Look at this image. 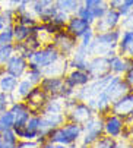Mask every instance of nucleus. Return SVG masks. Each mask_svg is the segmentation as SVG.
Listing matches in <instances>:
<instances>
[{
	"label": "nucleus",
	"mask_w": 133,
	"mask_h": 148,
	"mask_svg": "<svg viewBox=\"0 0 133 148\" xmlns=\"http://www.w3.org/2000/svg\"><path fill=\"white\" fill-rule=\"evenodd\" d=\"M24 78H27L28 81H31L34 85H38V84L41 82V79L44 78V72H42V69H40V68L28 66V69H27Z\"/></svg>",
	"instance_id": "nucleus-29"
},
{
	"label": "nucleus",
	"mask_w": 133,
	"mask_h": 148,
	"mask_svg": "<svg viewBox=\"0 0 133 148\" xmlns=\"http://www.w3.org/2000/svg\"><path fill=\"white\" fill-rule=\"evenodd\" d=\"M8 3L10 8H18V6H29L31 0H8Z\"/></svg>",
	"instance_id": "nucleus-44"
},
{
	"label": "nucleus",
	"mask_w": 133,
	"mask_h": 148,
	"mask_svg": "<svg viewBox=\"0 0 133 148\" xmlns=\"http://www.w3.org/2000/svg\"><path fill=\"white\" fill-rule=\"evenodd\" d=\"M129 91H132L130 85L124 81V78L121 75H111L110 81L107 82V85L104 88L105 95L110 98V101H116L120 97H123L124 94H127Z\"/></svg>",
	"instance_id": "nucleus-5"
},
{
	"label": "nucleus",
	"mask_w": 133,
	"mask_h": 148,
	"mask_svg": "<svg viewBox=\"0 0 133 148\" xmlns=\"http://www.w3.org/2000/svg\"><path fill=\"white\" fill-rule=\"evenodd\" d=\"M86 72L91 75L92 79L105 76L110 72V65H108V57L107 56H91L88 60Z\"/></svg>",
	"instance_id": "nucleus-9"
},
{
	"label": "nucleus",
	"mask_w": 133,
	"mask_h": 148,
	"mask_svg": "<svg viewBox=\"0 0 133 148\" xmlns=\"http://www.w3.org/2000/svg\"><path fill=\"white\" fill-rule=\"evenodd\" d=\"M89 28H91V25L88 24L86 21H83L79 16H76V15H70L68 24H66V27H64V29L68 31L70 35H73L75 38L82 37Z\"/></svg>",
	"instance_id": "nucleus-18"
},
{
	"label": "nucleus",
	"mask_w": 133,
	"mask_h": 148,
	"mask_svg": "<svg viewBox=\"0 0 133 148\" xmlns=\"http://www.w3.org/2000/svg\"><path fill=\"white\" fill-rule=\"evenodd\" d=\"M116 50L120 56L133 59V31L121 29V35H120Z\"/></svg>",
	"instance_id": "nucleus-16"
},
{
	"label": "nucleus",
	"mask_w": 133,
	"mask_h": 148,
	"mask_svg": "<svg viewBox=\"0 0 133 148\" xmlns=\"http://www.w3.org/2000/svg\"><path fill=\"white\" fill-rule=\"evenodd\" d=\"M51 43L56 46V49L60 51V54L63 57H69L75 49L78 47V38H75L73 35H70L64 28L57 31L53 37H51Z\"/></svg>",
	"instance_id": "nucleus-4"
},
{
	"label": "nucleus",
	"mask_w": 133,
	"mask_h": 148,
	"mask_svg": "<svg viewBox=\"0 0 133 148\" xmlns=\"http://www.w3.org/2000/svg\"><path fill=\"white\" fill-rule=\"evenodd\" d=\"M79 2H80V3H82V0H79Z\"/></svg>",
	"instance_id": "nucleus-59"
},
{
	"label": "nucleus",
	"mask_w": 133,
	"mask_h": 148,
	"mask_svg": "<svg viewBox=\"0 0 133 148\" xmlns=\"http://www.w3.org/2000/svg\"><path fill=\"white\" fill-rule=\"evenodd\" d=\"M126 129H127V125L120 116L113 113L104 114V135L111 136L114 139H120V136Z\"/></svg>",
	"instance_id": "nucleus-7"
},
{
	"label": "nucleus",
	"mask_w": 133,
	"mask_h": 148,
	"mask_svg": "<svg viewBox=\"0 0 133 148\" xmlns=\"http://www.w3.org/2000/svg\"><path fill=\"white\" fill-rule=\"evenodd\" d=\"M110 8H108V5H107V2H102V3H100L98 6H95V8H92V13H94V18H95V21L97 19H101L105 13H107V10H108Z\"/></svg>",
	"instance_id": "nucleus-40"
},
{
	"label": "nucleus",
	"mask_w": 133,
	"mask_h": 148,
	"mask_svg": "<svg viewBox=\"0 0 133 148\" xmlns=\"http://www.w3.org/2000/svg\"><path fill=\"white\" fill-rule=\"evenodd\" d=\"M105 2H107V5H108L110 9H119L123 5L121 0H105Z\"/></svg>",
	"instance_id": "nucleus-47"
},
{
	"label": "nucleus",
	"mask_w": 133,
	"mask_h": 148,
	"mask_svg": "<svg viewBox=\"0 0 133 148\" xmlns=\"http://www.w3.org/2000/svg\"><path fill=\"white\" fill-rule=\"evenodd\" d=\"M34 87H35V85H34L31 81H28L27 78H20V79L18 81V85H16V90H15L13 94L16 95L18 100H25Z\"/></svg>",
	"instance_id": "nucleus-24"
},
{
	"label": "nucleus",
	"mask_w": 133,
	"mask_h": 148,
	"mask_svg": "<svg viewBox=\"0 0 133 148\" xmlns=\"http://www.w3.org/2000/svg\"><path fill=\"white\" fill-rule=\"evenodd\" d=\"M64 114H66V120H70V122L83 125L88 119H91L95 114V112L85 101L76 100V103L72 106V107L64 112Z\"/></svg>",
	"instance_id": "nucleus-6"
},
{
	"label": "nucleus",
	"mask_w": 133,
	"mask_h": 148,
	"mask_svg": "<svg viewBox=\"0 0 133 148\" xmlns=\"http://www.w3.org/2000/svg\"><path fill=\"white\" fill-rule=\"evenodd\" d=\"M40 148H56V144H53L51 141H44L41 145H40Z\"/></svg>",
	"instance_id": "nucleus-50"
},
{
	"label": "nucleus",
	"mask_w": 133,
	"mask_h": 148,
	"mask_svg": "<svg viewBox=\"0 0 133 148\" xmlns=\"http://www.w3.org/2000/svg\"><path fill=\"white\" fill-rule=\"evenodd\" d=\"M2 139H3V142H10V144H18V141H19L13 129H9V131L3 132L2 134Z\"/></svg>",
	"instance_id": "nucleus-42"
},
{
	"label": "nucleus",
	"mask_w": 133,
	"mask_h": 148,
	"mask_svg": "<svg viewBox=\"0 0 133 148\" xmlns=\"http://www.w3.org/2000/svg\"><path fill=\"white\" fill-rule=\"evenodd\" d=\"M60 57H61V54L56 49V46L53 43H48V44L42 46L38 50H34L31 53V56L28 59V66L44 69V68L53 65V63L57 62Z\"/></svg>",
	"instance_id": "nucleus-1"
},
{
	"label": "nucleus",
	"mask_w": 133,
	"mask_h": 148,
	"mask_svg": "<svg viewBox=\"0 0 133 148\" xmlns=\"http://www.w3.org/2000/svg\"><path fill=\"white\" fill-rule=\"evenodd\" d=\"M54 6L59 10H63L69 15H75V12L80 6V2L79 0H54Z\"/></svg>",
	"instance_id": "nucleus-26"
},
{
	"label": "nucleus",
	"mask_w": 133,
	"mask_h": 148,
	"mask_svg": "<svg viewBox=\"0 0 133 148\" xmlns=\"http://www.w3.org/2000/svg\"><path fill=\"white\" fill-rule=\"evenodd\" d=\"M2 13L5 16V21H6V25H13L15 24V19H16V12L13 8L8 6L6 9H2Z\"/></svg>",
	"instance_id": "nucleus-39"
},
{
	"label": "nucleus",
	"mask_w": 133,
	"mask_h": 148,
	"mask_svg": "<svg viewBox=\"0 0 133 148\" xmlns=\"http://www.w3.org/2000/svg\"><path fill=\"white\" fill-rule=\"evenodd\" d=\"M85 103L89 106V107H91L97 114H101V116L110 113V107H111V101H110V98L105 95L104 91L100 92L97 97H91L89 100H86Z\"/></svg>",
	"instance_id": "nucleus-17"
},
{
	"label": "nucleus",
	"mask_w": 133,
	"mask_h": 148,
	"mask_svg": "<svg viewBox=\"0 0 133 148\" xmlns=\"http://www.w3.org/2000/svg\"><path fill=\"white\" fill-rule=\"evenodd\" d=\"M70 71L69 68V60L68 57H60L57 62H54L53 65L44 68L42 72H44V76H64Z\"/></svg>",
	"instance_id": "nucleus-19"
},
{
	"label": "nucleus",
	"mask_w": 133,
	"mask_h": 148,
	"mask_svg": "<svg viewBox=\"0 0 133 148\" xmlns=\"http://www.w3.org/2000/svg\"><path fill=\"white\" fill-rule=\"evenodd\" d=\"M38 87L48 97L60 98V94L64 88V79L63 76H44L38 84Z\"/></svg>",
	"instance_id": "nucleus-10"
},
{
	"label": "nucleus",
	"mask_w": 133,
	"mask_h": 148,
	"mask_svg": "<svg viewBox=\"0 0 133 148\" xmlns=\"http://www.w3.org/2000/svg\"><path fill=\"white\" fill-rule=\"evenodd\" d=\"M56 148H69L68 145H61V144H56Z\"/></svg>",
	"instance_id": "nucleus-56"
},
{
	"label": "nucleus",
	"mask_w": 133,
	"mask_h": 148,
	"mask_svg": "<svg viewBox=\"0 0 133 148\" xmlns=\"http://www.w3.org/2000/svg\"><path fill=\"white\" fill-rule=\"evenodd\" d=\"M117 10H119V13H120V16H121V18H124L126 15H129V13H130V10H132V9H129L127 6H124V5H121V6H120V8H119Z\"/></svg>",
	"instance_id": "nucleus-49"
},
{
	"label": "nucleus",
	"mask_w": 133,
	"mask_h": 148,
	"mask_svg": "<svg viewBox=\"0 0 133 148\" xmlns=\"http://www.w3.org/2000/svg\"><path fill=\"white\" fill-rule=\"evenodd\" d=\"M13 29L12 25H6L2 31H0V44H13Z\"/></svg>",
	"instance_id": "nucleus-36"
},
{
	"label": "nucleus",
	"mask_w": 133,
	"mask_h": 148,
	"mask_svg": "<svg viewBox=\"0 0 133 148\" xmlns=\"http://www.w3.org/2000/svg\"><path fill=\"white\" fill-rule=\"evenodd\" d=\"M56 12H57V8L54 6V3L46 6V8L41 10V13L38 15V22H41V24H47V22H50L51 18L54 16Z\"/></svg>",
	"instance_id": "nucleus-32"
},
{
	"label": "nucleus",
	"mask_w": 133,
	"mask_h": 148,
	"mask_svg": "<svg viewBox=\"0 0 133 148\" xmlns=\"http://www.w3.org/2000/svg\"><path fill=\"white\" fill-rule=\"evenodd\" d=\"M13 50H15V53L16 54H20V56H24L27 60L29 59V56H31V50L27 47V44L25 43H13Z\"/></svg>",
	"instance_id": "nucleus-38"
},
{
	"label": "nucleus",
	"mask_w": 133,
	"mask_h": 148,
	"mask_svg": "<svg viewBox=\"0 0 133 148\" xmlns=\"http://www.w3.org/2000/svg\"><path fill=\"white\" fill-rule=\"evenodd\" d=\"M0 148H16V144H10V142H2Z\"/></svg>",
	"instance_id": "nucleus-53"
},
{
	"label": "nucleus",
	"mask_w": 133,
	"mask_h": 148,
	"mask_svg": "<svg viewBox=\"0 0 133 148\" xmlns=\"http://www.w3.org/2000/svg\"><path fill=\"white\" fill-rule=\"evenodd\" d=\"M64 79V85L69 87V88H73V90H78L83 85H86L92 78L91 75L88 73L86 71H80V69H70L68 73L63 76Z\"/></svg>",
	"instance_id": "nucleus-12"
},
{
	"label": "nucleus",
	"mask_w": 133,
	"mask_h": 148,
	"mask_svg": "<svg viewBox=\"0 0 133 148\" xmlns=\"http://www.w3.org/2000/svg\"><path fill=\"white\" fill-rule=\"evenodd\" d=\"M18 81H19V78H16L10 73H6L3 71L0 73V91L8 92V94H13L15 90H16V85H18Z\"/></svg>",
	"instance_id": "nucleus-21"
},
{
	"label": "nucleus",
	"mask_w": 133,
	"mask_h": 148,
	"mask_svg": "<svg viewBox=\"0 0 133 148\" xmlns=\"http://www.w3.org/2000/svg\"><path fill=\"white\" fill-rule=\"evenodd\" d=\"M38 148H40V147H38Z\"/></svg>",
	"instance_id": "nucleus-61"
},
{
	"label": "nucleus",
	"mask_w": 133,
	"mask_h": 148,
	"mask_svg": "<svg viewBox=\"0 0 133 148\" xmlns=\"http://www.w3.org/2000/svg\"><path fill=\"white\" fill-rule=\"evenodd\" d=\"M75 15H76V16H79L80 19L86 21V22L89 24L91 27H92V24L95 22V18H94L92 9H89V8H86V6H83L82 3H80V6L78 8V10L75 12Z\"/></svg>",
	"instance_id": "nucleus-31"
},
{
	"label": "nucleus",
	"mask_w": 133,
	"mask_h": 148,
	"mask_svg": "<svg viewBox=\"0 0 133 148\" xmlns=\"http://www.w3.org/2000/svg\"><path fill=\"white\" fill-rule=\"evenodd\" d=\"M116 145H117V139L102 135L98 141H95L92 144V148H116Z\"/></svg>",
	"instance_id": "nucleus-35"
},
{
	"label": "nucleus",
	"mask_w": 133,
	"mask_h": 148,
	"mask_svg": "<svg viewBox=\"0 0 133 148\" xmlns=\"http://www.w3.org/2000/svg\"><path fill=\"white\" fill-rule=\"evenodd\" d=\"M69 18H70V15H69V13H66V12H63V10H59V9H57V12L54 13V16H53V18H51V21H50V24H53L54 27H57V28L63 29V28L66 27V24H68Z\"/></svg>",
	"instance_id": "nucleus-30"
},
{
	"label": "nucleus",
	"mask_w": 133,
	"mask_h": 148,
	"mask_svg": "<svg viewBox=\"0 0 133 148\" xmlns=\"http://www.w3.org/2000/svg\"><path fill=\"white\" fill-rule=\"evenodd\" d=\"M0 2H2V0H0Z\"/></svg>",
	"instance_id": "nucleus-60"
},
{
	"label": "nucleus",
	"mask_w": 133,
	"mask_h": 148,
	"mask_svg": "<svg viewBox=\"0 0 133 148\" xmlns=\"http://www.w3.org/2000/svg\"><path fill=\"white\" fill-rule=\"evenodd\" d=\"M78 148H92V145H86V144H82V142H80V144L78 145Z\"/></svg>",
	"instance_id": "nucleus-55"
},
{
	"label": "nucleus",
	"mask_w": 133,
	"mask_h": 148,
	"mask_svg": "<svg viewBox=\"0 0 133 148\" xmlns=\"http://www.w3.org/2000/svg\"><path fill=\"white\" fill-rule=\"evenodd\" d=\"M94 35H95V31L92 29V27L88 29L82 37H79L78 38V44H80V46H83V47H89V44L92 43V40H94Z\"/></svg>",
	"instance_id": "nucleus-37"
},
{
	"label": "nucleus",
	"mask_w": 133,
	"mask_h": 148,
	"mask_svg": "<svg viewBox=\"0 0 133 148\" xmlns=\"http://www.w3.org/2000/svg\"><path fill=\"white\" fill-rule=\"evenodd\" d=\"M110 113L120 116L127 126L132 125L133 123V90L124 94L123 97H120L119 100L113 101L111 107H110Z\"/></svg>",
	"instance_id": "nucleus-3"
},
{
	"label": "nucleus",
	"mask_w": 133,
	"mask_h": 148,
	"mask_svg": "<svg viewBox=\"0 0 133 148\" xmlns=\"http://www.w3.org/2000/svg\"><path fill=\"white\" fill-rule=\"evenodd\" d=\"M47 100H48V95L44 92L38 85H35L24 101L29 106V109L32 110V113H40L41 109H42V106L46 104Z\"/></svg>",
	"instance_id": "nucleus-15"
},
{
	"label": "nucleus",
	"mask_w": 133,
	"mask_h": 148,
	"mask_svg": "<svg viewBox=\"0 0 133 148\" xmlns=\"http://www.w3.org/2000/svg\"><path fill=\"white\" fill-rule=\"evenodd\" d=\"M38 142L37 141H18L16 148H38Z\"/></svg>",
	"instance_id": "nucleus-43"
},
{
	"label": "nucleus",
	"mask_w": 133,
	"mask_h": 148,
	"mask_svg": "<svg viewBox=\"0 0 133 148\" xmlns=\"http://www.w3.org/2000/svg\"><path fill=\"white\" fill-rule=\"evenodd\" d=\"M47 113H64L63 100L48 97V100L46 101V104L42 106V109H41L40 114H47Z\"/></svg>",
	"instance_id": "nucleus-23"
},
{
	"label": "nucleus",
	"mask_w": 133,
	"mask_h": 148,
	"mask_svg": "<svg viewBox=\"0 0 133 148\" xmlns=\"http://www.w3.org/2000/svg\"><path fill=\"white\" fill-rule=\"evenodd\" d=\"M28 69V60L24 57V56H20V54H12L10 59L5 63V66H3V71L6 73H10L16 78H24L25 72Z\"/></svg>",
	"instance_id": "nucleus-11"
},
{
	"label": "nucleus",
	"mask_w": 133,
	"mask_h": 148,
	"mask_svg": "<svg viewBox=\"0 0 133 148\" xmlns=\"http://www.w3.org/2000/svg\"><path fill=\"white\" fill-rule=\"evenodd\" d=\"M127 129H129V134H130V138H129V142H130V144H132V147H133V123L127 126Z\"/></svg>",
	"instance_id": "nucleus-52"
},
{
	"label": "nucleus",
	"mask_w": 133,
	"mask_h": 148,
	"mask_svg": "<svg viewBox=\"0 0 133 148\" xmlns=\"http://www.w3.org/2000/svg\"><path fill=\"white\" fill-rule=\"evenodd\" d=\"M89 53H88V49L78 44V47L75 49V51L68 57L69 60V68L70 69H80V71H86L88 66V60H89Z\"/></svg>",
	"instance_id": "nucleus-13"
},
{
	"label": "nucleus",
	"mask_w": 133,
	"mask_h": 148,
	"mask_svg": "<svg viewBox=\"0 0 133 148\" xmlns=\"http://www.w3.org/2000/svg\"><path fill=\"white\" fill-rule=\"evenodd\" d=\"M102 22L105 25V28L110 31V29H116V28H120V24H121V16L119 13L117 9H108L107 13L101 18Z\"/></svg>",
	"instance_id": "nucleus-22"
},
{
	"label": "nucleus",
	"mask_w": 133,
	"mask_h": 148,
	"mask_svg": "<svg viewBox=\"0 0 133 148\" xmlns=\"http://www.w3.org/2000/svg\"><path fill=\"white\" fill-rule=\"evenodd\" d=\"M13 116L10 113V110H6L3 113H0V134H3L9 129H13Z\"/></svg>",
	"instance_id": "nucleus-28"
},
{
	"label": "nucleus",
	"mask_w": 133,
	"mask_h": 148,
	"mask_svg": "<svg viewBox=\"0 0 133 148\" xmlns=\"http://www.w3.org/2000/svg\"><path fill=\"white\" fill-rule=\"evenodd\" d=\"M116 148H133L132 144L129 141H124V139H117V145Z\"/></svg>",
	"instance_id": "nucleus-48"
},
{
	"label": "nucleus",
	"mask_w": 133,
	"mask_h": 148,
	"mask_svg": "<svg viewBox=\"0 0 133 148\" xmlns=\"http://www.w3.org/2000/svg\"><path fill=\"white\" fill-rule=\"evenodd\" d=\"M78 145H79V142H75V144H70L69 148H78Z\"/></svg>",
	"instance_id": "nucleus-57"
},
{
	"label": "nucleus",
	"mask_w": 133,
	"mask_h": 148,
	"mask_svg": "<svg viewBox=\"0 0 133 148\" xmlns=\"http://www.w3.org/2000/svg\"><path fill=\"white\" fill-rule=\"evenodd\" d=\"M120 28H121V29H130V31H133V9L130 10L129 15H126V16L121 19Z\"/></svg>",
	"instance_id": "nucleus-41"
},
{
	"label": "nucleus",
	"mask_w": 133,
	"mask_h": 148,
	"mask_svg": "<svg viewBox=\"0 0 133 148\" xmlns=\"http://www.w3.org/2000/svg\"><path fill=\"white\" fill-rule=\"evenodd\" d=\"M123 78H124V81L130 85V88L133 90V65H132V66L129 68V71L123 75Z\"/></svg>",
	"instance_id": "nucleus-45"
},
{
	"label": "nucleus",
	"mask_w": 133,
	"mask_h": 148,
	"mask_svg": "<svg viewBox=\"0 0 133 148\" xmlns=\"http://www.w3.org/2000/svg\"><path fill=\"white\" fill-rule=\"evenodd\" d=\"M15 22L22 24V25H27V27H29V28H34V27L38 24V18H37L29 9H27V10H24V12L16 13Z\"/></svg>",
	"instance_id": "nucleus-25"
},
{
	"label": "nucleus",
	"mask_w": 133,
	"mask_h": 148,
	"mask_svg": "<svg viewBox=\"0 0 133 148\" xmlns=\"http://www.w3.org/2000/svg\"><path fill=\"white\" fill-rule=\"evenodd\" d=\"M104 135V116L94 114L91 119H88L82 125V136L80 142L86 145H92Z\"/></svg>",
	"instance_id": "nucleus-2"
},
{
	"label": "nucleus",
	"mask_w": 133,
	"mask_h": 148,
	"mask_svg": "<svg viewBox=\"0 0 133 148\" xmlns=\"http://www.w3.org/2000/svg\"><path fill=\"white\" fill-rule=\"evenodd\" d=\"M5 27H6V21H5V16L2 13V8H0V31H2Z\"/></svg>",
	"instance_id": "nucleus-51"
},
{
	"label": "nucleus",
	"mask_w": 133,
	"mask_h": 148,
	"mask_svg": "<svg viewBox=\"0 0 133 148\" xmlns=\"http://www.w3.org/2000/svg\"><path fill=\"white\" fill-rule=\"evenodd\" d=\"M121 3L124 6H127L129 9H133V0H121Z\"/></svg>",
	"instance_id": "nucleus-54"
},
{
	"label": "nucleus",
	"mask_w": 133,
	"mask_h": 148,
	"mask_svg": "<svg viewBox=\"0 0 133 148\" xmlns=\"http://www.w3.org/2000/svg\"><path fill=\"white\" fill-rule=\"evenodd\" d=\"M12 29H13V40H15V43H24V41L29 37L32 28L15 22V24L12 25Z\"/></svg>",
	"instance_id": "nucleus-27"
},
{
	"label": "nucleus",
	"mask_w": 133,
	"mask_h": 148,
	"mask_svg": "<svg viewBox=\"0 0 133 148\" xmlns=\"http://www.w3.org/2000/svg\"><path fill=\"white\" fill-rule=\"evenodd\" d=\"M12 54H15L13 44H0V68L5 66V63L10 59Z\"/></svg>",
	"instance_id": "nucleus-34"
},
{
	"label": "nucleus",
	"mask_w": 133,
	"mask_h": 148,
	"mask_svg": "<svg viewBox=\"0 0 133 148\" xmlns=\"http://www.w3.org/2000/svg\"><path fill=\"white\" fill-rule=\"evenodd\" d=\"M2 142H3V139H2V134H0V145H2Z\"/></svg>",
	"instance_id": "nucleus-58"
},
{
	"label": "nucleus",
	"mask_w": 133,
	"mask_h": 148,
	"mask_svg": "<svg viewBox=\"0 0 133 148\" xmlns=\"http://www.w3.org/2000/svg\"><path fill=\"white\" fill-rule=\"evenodd\" d=\"M102 2H105V0H82V5L86 6V8H89V9H92V8L98 6Z\"/></svg>",
	"instance_id": "nucleus-46"
},
{
	"label": "nucleus",
	"mask_w": 133,
	"mask_h": 148,
	"mask_svg": "<svg viewBox=\"0 0 133 148\" xmlns=\"http://www.w3.org/2000/svg\"><path fill=\"white\" fill-rule=\"evenodd\" d=\"M61 129H63L64 135L68 136V139L70 141V144H75V142H79L80 141V136H82V125L75 123V122H70V120H66L61 125Z\"/></svg>",
	"instance_id": "nucleus-20"
},
{
	"label": "nucleus",
	"mask_w": 133,
	"mask_h": 148,
	"mask_svg": "<svg viewBox=\"0 0 133 148\" xmlns=\"http://www.w3.org/2000/svg\"><path fill=\"white\" fill-rule=\"evenodd\" d=\"M12 116H13V128H20V126H25V123L28 122V119L32 114V110L29 109V106L24 101V100H16L12 103V106L9 107Z\"/></svg>",
	"instance_id": "nucleus-8"
},
{
	"label": "nucleus",
	"mask_w": 133,
	"mask_h": 148,
	"mask_svg": "<svg viewBox=\"0 0 133 148\" xmlns=\"http://www.w3.org/2000/svg\"><path fill=\"white\" fill-rule=\"evenodd\" d=\"M16 100H18V98H16L15 94H8V92L0 91V113L9 110V107L12 106V103L16 101Z\"/></svg>",
	"instance_id": "nucleus-33"
},
{
	"label": "nucleus",
	"mask_w": 133,
	"mask_h": 148,
	"mask_svg": "<svg viewBox=\"0 0 133 148\" xmlns=\"http://www.w3.org/2000/svg\"><path fill=\"white\" fill-rule=\"evenodd\" d=\"M108 65H110V72L113 75H124L129 68L133 65V59L120 56L119 53H114L113 56L108 57Z\"/></svg>",
	"instance_id": "nucleus-14"
}]
</instances>
